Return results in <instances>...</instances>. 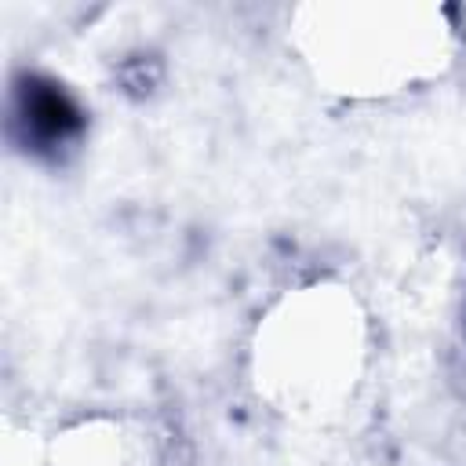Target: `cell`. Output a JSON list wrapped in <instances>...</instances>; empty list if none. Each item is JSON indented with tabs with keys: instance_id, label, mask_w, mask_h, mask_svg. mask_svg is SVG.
I'll return each instance as SVG.
<instances>
[{
	"instance_id": "6da1fadb",
	"label": "cell",
	"mask_w": 466,
	"mask_h": 466,
	"mask_svg": "<svg viewBox=\"0 0 466 466\" xmlns=\"http://www.w3.org/2000/svg\"><path fill=\"white\" fill-rule=\"evenodd\" d=\"M15 127L33 153H58L84 131V109L76 98L47 76H25L15 87Z\"/></svg>"
}]
</instances>
